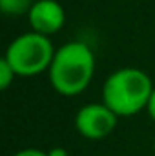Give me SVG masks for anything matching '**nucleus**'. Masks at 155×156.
<instances>
[{"label": "nucleus", "instance_id": "obj_1", "mask_svg": "<svg viewBox=\"0 0 155 156\" xmlns=\"http://www.w3.org/2000/svg\"><path fill=\"white\" fill-rule=\"evenodd\" d=\"M95 75L93 49L80 40L62 44L51 60L47 78L51 87L62 96H77L84 93Z\"/></svg>", "mask_w": 155, "mask_h": 156}, {"label": "nucleus", "instance_id": "obj_2", "mask_svg": "<svg viewBox=\"0 0 155 156\" xmlns=\"http://www.w3.org/2000/svg\"><path fill=\"white\" fill-rule=\"evenodd\" d=\"M153 87L146 71L139 67H120L106 78L102 85V102L119 118L133 116L148 107Z\"/></svg>", "mask_w": 155, "mask_h": 156}, {"label": "nucleus", "instance_id": "obj_3", "mask_svg": "<svg viewBox=\"0 0 155 156\" xmlns=\"http://www.w3.org/2000/svg\"><path fill=\"white\" fill-rule=\"evenodd\" d=\"M55 47L49 37L28 31L11 40L4 53V60L13 67L17 76H37L49 69L55 56Z\"/></svg>", "mask_w": 155, "mask_h": 156}, {"label": "nucleus", "instance_id": "obj_4", "mask_svg": "<svg viewBox=\"0 0 155 156\" xmlns=\"http://www.w3.org/2000/svg\"><path fill=\"white\" fill-rule=\"evenodd\" d=\"M119 116L104 104L93 102L82 105L75 115V129L86 140H102L117 127Z\"/></svg>", "mask_w": 155, "mask_h": 156}, {"label": "nucleus", "instance_id": "obj_5", "mask_svg": "<svg viewBox=\"0 0 155 156\" xmlns=\"http://www.w3.org/2000/svg\"><path fill=\"white\" fill-rule=\"evenodd\" d=\"M28 22L31 31L51 37L64 27L66 11L57 0H35L28 13Z\"/></svg>", "mask_w": 155, "mask_h": 156}, {"label": "nucleus", "instance_id": "obj_6", "mask_svg": "<svg viewBox=\"0 0 155 156\" xmlns=\"http://www.w3.org/2000/svg\"><path fill=\"white\" fill-rule=\"evenodd\" d=\"M35 0H0V9L7 16L28 15Z\"/></svg>", "mask_w": 155, "mask_h": 156}, {"label": "nucleus", "instance_id": "obj_7", "mask_svg": "<svg viewBox=\"0 0 155 156\" xmlns=\"http://www.w3.org/2000/svg\"><path fill=\"white\" fill-rule=\"evenodd\" d=\"M17 78V75H15V71H13V67L2 58L0 60V87L6 91L9 85H11V82Z\"/></svg>", "mask_w": 155, "mask_h": 156}, {"label": "nucleus", "instance_id": "obj_8", "mask_svg": "<svg viewBox=\"0 0 155 156\" xmlns=\"http://www.w3.org/2000/svg\"><path fill=\"white\" fill-rule=\"evenodd\" d=\"M13 156H47V151H42L37 147H28V149H20Z\"/></svg>", "mask_w": 155, "mask_h": 156}, {"label": "nucleus", "instance_id": "obj_9", "mask_svg": "<svg viewBox=\"0 0 155 156\" xmlns=\"http://www.w3.org/2000/svg\"><path fill=\"white\" fill-rule=\"evenodd\" d=\"M146 111H148L150 118L155 122V87H153V93H152V96H150V102H148V107H146Z\"/></svg>", "mask_w": 155, "mask_h": 156}, {"label": "nucleus", "instance_id": "obj_10", "mask_svg": "<svg viewBox=\"0 0 155 156\" xmlns=\"http://www.w3.org/2000/svg\"><path fill=\"white\" fill-rule=\"evenodd\" d=\"M47 156H70V154L64 147H53V149L47 151Z\"/></svg>", "mask_w": 155, "mask_h": 156}, {"label": "nucleus", "instance_id": "obj_11", "mask_svg": "<svg viewBox=\"0 0 155 156\" xmlns=\"http://www.w3.org/2000/svg\"><path fill=\"white\" fill-rule=\"evenodd\" d=\"M153 151H155V140H153Z\"/></svg>", "mask_w": 155, "mask_h": 156}]
</instances>
